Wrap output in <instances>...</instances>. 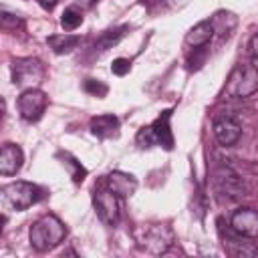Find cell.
<instances>
[{
  "label": "cell",
  "instance_id": "obj_1",
  "mask_svg": "<svg viewBox=\"0 0 258 258\" xmlns=\"http://www.w3.org/2000/svg\"><path fill=\"white\" fill-rule=\"evenodd\" d=\"M64 236H67V228L54 214H44L42 218H38L28 232L30 246L36 252H48L56 248L64 240Z\"/></svg>",
  "mask_w": 258,
  "mask_h": 258
},
{
  "label": "cell",
  "instance_id": "obj_2",
  "mask_svg": "<svg viewBox=\"0 0 258 258\" xmlns=\"http://www.w3.org/2000/svg\"><path fill=\"white\" fill-rule=\"evenodd\" d=\"M258 91V67L256 64H236L226 81L224 97L246 99Z\"/></svg>",
  "mask_w": 258,
  "mask_h": 258
},
{
  "label": "cell",
  "instance_id": "obj_3",
  "mask_svg": "<svg viewBox=\"0 0 258 258\" xmlns=\"http://www.w3.org/2000/svg\"><path fill=\"white\" fill-rule=\"evenodd\" d=\"M214 183L216 189L232 202H238L248 196V185L244 177L228 163V159H220L218 165L214 167Z\"/></svg>",
  "mask_w": 258,
  "mask_h": 258
},
{
  "label": "cell",
  "instance_id": "obj_4",
  "mask_svg": "<svg viewBox=\"0 0 258 258\" xmlns=\"http://www.w3.org/2000/svg\"><path fill=\"white\" fill-rule=\"evenodd\" d=\"M40 200H42V189L32 181L18 179V181H12V183L2 187L4 206L10 208V210H16V212L28 210L30 206L38 204Z\"/></svg>",
  "mask_w": 258,
  "mask_h": 258
},
{
  "label": "cell",
  "instance_id": "obj_5",
  "mask_svg": "<svg viewBox=\"0 0 258 258\" xmlns=\"http://www.w3.org/2000/svg\"><path fill=\"white\" fill-rule=\"evenodd\" d=\"M12 83L20 89H36L44 79V64L32 56L14 58L10 64Z\"/></svg>",
  "mask_w": 258,
  "mask_h": 258
},
{
  "label": "cell",
  "instance_id": "obj_6",
  "mask_svg": "<svg viewBox=\"0 0 258 258\" xmlns=\"http://www.w3.org/2000/svg\"><path fill=\"white\" fill-rule=\"evenodd\" d=\"M93 204H95V212L99 216V220L107 226H115L119 222L121 216V208H119V196L113 194L107 185H99L95 187L93 194Z\"/></svg>",
  "mask_w": 258,
  "mask_h": 258
},
{
  "label": "cell",
  "instance_id": "obj_7",
  "mask_svg": "<svg viewBox=\"0 0 258 258\" xmlns=\"http://www.w3.org/2000/svg\"><path fill=\"white\" fill-rule=\"evenodd\" d=\"M46 103H48V97L38 87L36 89H24L18 97V113L24 121L34 123L44 115Z\"/></svg>",
  "mask_w": 258,
  "mask_h": 258
},
{
  "label": "cell",
  "instance_id": "obj_8",
  "mask_svg": "<svg viewBox=\"0 0 258 258\" xmlns=\"http://www.w3.org/2000/svg\"><path fill=\"white\" fill-rule=\"evenodd\" d=\"M212 131L222 147H232L234 143H238L242 135V125L232 115H218L212 121Z\"/></svg>",
  "mask_w": 258,
  "mask_h": 258
},
{
  "label": "cell",
  "instance_id": "obj_9",
  "mask_svg": "<svg viewBox=\"0 0 258 258\" xmlns=\"http://www.w3.org/2000/svg\"><path fill=\"white\" fill-rule=\"evenodd\" d=\"M173 244V232L165 224H153L143 234V248L151 254H165Z\"/></svg>",
  "mask_w": 258,
  "mask_h": 258
},
{
  "label": "cell",
  "instance_id": "obj_10",
  "mask_svg": "<svg viewBox=\"0 0 258 258\" xmlns=\"http://www.w3.org/2000/svg\"><path fill=\"white\" fill-rule=\"evenodd\" d=\"M230 228L244 238H258V212L254 208H238L230 216Z\"/></svg>",
  "mask_w": 258,
  "mask_h": 258
},
{
  "label": "cell",
  "instance_id": "obj_11",
  "mask_svg": "<svg viewBox=\"0 0 258 258\" xmlns=\"http://www.w3.org/2000/svg\"><path fill=\"white\" fill-rule=\"evenodd\" d=\"M24 163V153L20 145L16 143H4L0 151V173L2 175H14Z\"/></svg>",
  "mask_w": 258,
  "mask_h": 258
},
{
  "label": "cell",
  "instance_id": "obj_12",
  "mask_svg": "<svg viewBox=\"0 0 258 258\" xmlns=\"http://www.w3.org/2000/svg\"><path fill=\"white\" fill-rule=\"evenodd\" d=\"M105 185H107L113 194H117L119 198H127V196H131V194H135V189H137V179H135V175H131V173H127V171L115 169V171H111V173L105 177Z\"/></svg>",
  "mask_w": 258,
  "mask_h": 258
},
{
  "label": "cell",
  "instance_id": "obj_13",
  "mask_svg": "<svg viewBox=\"0 0 258 258\" xmlns=\"http://www.w3.org/2000/svg\"><path fill=\"white\" fill-rule=\"evenodd\" d=\"M89 129L99 139H111V137H117L119 135V119L115 115H111V113L97 115V117L91 119Z\"/></svg>",
  "mask_w": 258,
  "mask_h": 258
},
{
  "label": "cell",
  "instance_id": "obj_14",
  "mask_svg": "<svg viewBox=\"0 0 258 258\" xmlns=\"http://www.w3.org/2000/svg\"><path fill=\"white\" fill-rule=\"evenodd\" d=\"M169 119H171V111H163L153 123H151V131L155 137V145L163 147V149H171L173 147V133L169 127Z\"/></svg>",
  "mask_w": 258,
  "mask_h": 258
},
{
  "label": "cell",
  "instance_id": "obj_15",
  "mask_svg": "<svg viewBox=\"0 0 258 258\" xmlns=\"http://www.w3.org/2000/svg\"><path fill=\"white\" fill-rule=\"evenodd\" d=\"M214 32H216L214 22H212V20H202V22L194 24V26L187 30V34H185V44H187V46H194V48H204V46L212 40Z\"/></svg>",
  "mask_w": 258,
  "mask_h": 258
},
{
  "label": "cell",
  "instance_id": "obj_16",
  "mask_svg": "<svg viewBox=\"0 0 258 258\" xmlns=\"http://www.w3.org/2000/svg\"><path fill=\"white\" fill-rule=\"evenodd\" d=\"M224 240H226L224 246H228V252L234 254V256H256L258 254V250L250 242H246L244 236H240L238 232H234L232 228H230V232H226Z\"/></svg>",
  "mask_w": 258,
  "mask_h": 258
},
{
  "label": "cell",
  "instance_id": "obj_17",
  "mask_svg": "<svg viewBox=\"0 0 258 258\" xmlns=\"http://www.w3.org/2000/svg\"><path fill=\"white\" fill-rule=\"evenodd\" d=\"M46 42H48V46L52 48V52H56V54H67V52H71L73 48H77V44L81 42V38H79L77 34L64 32V34H52V36H48Z\"/></svg>",
  "mask_w": 258,
  "mask_h": 258
},
{
  "label": "cell",
  "instance_id": "obj_18",
  "mask_svg": "<svg viewBox=\"0 0 258 258\" xmlns=\"http://www.w3.org/2000/svg\"><path fill=\"white\" fill-rule=\"evenodd\" d=\"M125 32H127V26H119V28L107 30V32H103V34L95 40L93 48H95V50H99V52L109 50V48H113V46H117V44L121 42V38L125 36Z\"/></svg>",
  "mask_w": 258,
  "mask_h": 258
},
{
  "label": "cell",
  "instance_id": "obj_19",
  "mask_svg": "<svg viewBox=\"0 0 258 258\" xmlns=\"http://www.w3.org/2000/svg\"><path fill=\"white\" fill-rule=\"evenodd\" d=\"M58 157L62 159V165L69 169V173H71V177H73V181L75 183H81L85 177H87V169L81 165V161L79 159H75L71 153H58Z\"/></svg>",
  "mask_w": 258,
  "mask_h": 258
},
{
  "label": "cell",
  "instance_id": "obj_20",
  "mask_svg": "<svg viewBox=\"0 0 258 258\" xmlns=\"http://www.w3.org/2000/svg\"><path fill=\"white\" fill-rule=\"evenodd\" d=\"M83 24V12L77 6H69L60 16V26L64 30H75Z\"/></svg>",
  "mask_w": 258,
  "mask_h": 258
},
{
  "label": "cell",
  "instance_id": "obj_21",
  "mask_svg": "<svg viewBox=\"0 0 258 258\" xmlns=\"http://www.w3.org/2000/svg\"><path fill=\"white\" fill-rule=\"evenodd\" d=\"M135 143L141 147V149H149L155 145V137H153V131H151V125H145L137 131L135 135Z\"/></svg>",
  "mask_w": 258,
  "mask_h": 258
},
{
  "label": "cell",
  "instance_id": "obj_22",
  "mask_svg": "<svg viewBox=\"0 0 258 258\" xmlns=\"http://www.w3.org/2000/svg\"><path fill=\"white\" fill-rule=\"evenodd\" d=\"M85 91L91 93V95H95V97H105L109 93V87L105 83L97 81V79H87L85 81Z\"/></svg>",
  "mask_w": 258,
  "mask_h": 258
},
{
  "label": "cell",
  "instance_id": "obj_23",
  "mask_svg": "<svg viewBox=\"0 0 258 258\" xmlns=\"http://www.w3.org/2000/svg\"><path fill=\"white\" fill-rule=\"evenodd\" d=\"M131 71V60L129 58H115L111 62V73L117 77H125Z\"/></svg>",
  "mask_w": 258,
  "mask_h": 258
},
{
  "label": "cell",
  "instance_id": "obj_24",
  "mask_svg": "<svg viewBox=\"0 0 258 258\" xmlns=\"http://www.w3.org/2000/svg\"><path fill=\"white\" fill-rule=\"evenodd\" d=\"M0 20H2V26H4V28H16V26L22 22V20H20L16 14H10L8 10H2Z\"/></svg>",
  "mask_w": 258,
  "mask_h": 258
},
{
  "label": "cell",
  "instance_id": "obj_25",
  "mask_svg": "<svg viewBox=\"0 0 258 258\" xmlns=\"http://www.w3.org/2000/svg\"><path fill=\"white\" fill-rule=\"evenodd\" d=\"M248 48H250V56H252L254 64H258V34H254V36L250 38V44H248Z\"/></svg>",
  "mask_w": 258,
  "mask_h": 258
},
{
  "label": "cell",
  "instance_id": "obj_26",
  "mask_svg": "<svg viewBox=\"0 0 258 258\" xmlns=\"http://www.w3.org/2000/svg\"><path fill=\"white\" fill-rule=\"evenodd\" d=\"M56 2H58V0H38V4H40L44 10H52V8L56 6Z\"/></svg>",
  "mask_w": 258,
  "mask_h": 258
},
{
  "label": "cell",
  "instance_id": "obj_27",
  "mask_svg": "<svg viewBox=\"0 0 258 258\" xmlns=\"http://www.w3.org/2000/svg\"><path fill=\"white\" fill-rule=\"evenodd\" d=\"M143 6H147V8H153V6H159V4H163V2H167V0H139Z\"/></svg>",
  "mask_w": 258,
  "mask_h": 258
},
{
  "label": "cell",
  "instance_id": "obj_28",
  "mask_svg": "<svg viewBox=\"0 0 258 258\" xmlns=\"http://www.w3.org/2000/svg\"><path fill=\"white\" fill-rule=\"evenodd\" d=\"M83 2H85V4H87V6H89V4H93V2H95V0H83Z\"/></svg>",
  "mask_w": 258,
  "mask_h": 258
}]
</instances>
